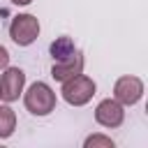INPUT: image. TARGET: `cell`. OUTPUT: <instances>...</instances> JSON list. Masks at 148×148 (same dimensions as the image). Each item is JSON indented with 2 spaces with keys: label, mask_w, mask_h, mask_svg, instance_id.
Masks as SVG:
<instances>
[{
  "label": "cell",
  "mask_w": 148,
  "mask_h": 148,
  "mask_svg": "<svg viewBox=\"0 0 148 148\" xmlns=\"http://www.w3.org/2000/svg\"><path fill=\"white\" fill-rule=\"evenodd\" d=\"M23 104L32 116H49L56 109V92L44 81H37L28 88V92L23 97Z\"/></svg>",
  "instance_id": "obj_1"
},
{
  "label": "cell",
  "mask_w": 148,
  "mask_h": 148,
  "mask_svg": "<svg viewBox=\"0 0 148 148\" xmlns=\"http://www.w3.org/2000/svg\"><path fill=\"white\" fill-rule=\"evenodd\" d=\"M62 99L72 106H83L92 99L95 95V81L90 76H83V74H76L67 81H62Z\"/></svg>",
  "instance_id": "obj_2"
},
{
  "label": "cell",
  "mask_w": 148,
  "mask_h": 148,
  "mask_svg": "<svg viewBox=\"0 0 148 148\" xmlns=\"http://www.w3.org/2000/svg\"><path fill=\"white\" fill-rule=\"evenodd\" d=\"M39 35V21L32 14H18L9 23V37L18 46H30Z\"/></svg>",
  "instance_id": "obj_3"
},
{
  "label": "cell",
  "mask_w": 148,
  "mask_h": 148,
  "mask_svg": "<svg viewBox=\"0 0 148 148\" xmlns=\"http://www.w3.org/2000/svg\"><path fill=\"white\" fill-rule=\"evenodd\" d=\"M143 83L139 76H120L113 86V99H118L123 106H132L141 99Z\"/></svg>",
  "instance_id": "obj_4"
},
{
  "label": "cell",
  "mask_w": 148,
  "mask_h": 148,
  "mask_svg": "<svg viewBox=\"0 0 148 148\" xmlns=\"http://www.w3.org/2000/svg\"><path fill=\"white\" fill-rule=\"evenodd\" d=\"M95 120L102 125V127H120L123 120H125V111H123V104L118 99H102L95 109Z\"/></svg>",
  "instance_id": "obj_5"
},
{
  "label": "cell",
  "mask_w": 148,
  "mask_h": 148,
  "mask_svg": "<svg viewBox=\"0 0 148 148\" xmlns=\"http://www.w3.org/2000/svg\"><path fill=\"white\" fill-rule=\"evenodd\" d=\"M23 83H25V72L21 67H7L2 79H0V97L5 102L18 99V95L23 90Z\"/></svg>",
  "instance_id": "obj_6"
},
{
  "label": "cell",
  "mask_w": 148,
  "mask_h": 148,
  "mask_svg": "<svg viewBox=\"0 0 148 148\" xmlns=\"http://www.w3.org/2000/svg\"><path fill=\"white\" fill-rule=\"evenodd\" d=\"M81 72H83V56L79 51H74L65 60H56L53 67H51V76L56 81H60V83L72 79V76H76V74H81Z\"/></svg>",
  "instance_id": "obj_7"
},
{
  "label": "cell",
  "mask_w": 148,
  "mask_h": 148,
  "mask_svg": "<svg viewBox=\"0 0 148 148\" xmlns=\"http://www.w3.org/2000/svg\"><path fill=\"white\" fill-rule=\"evenodd\" d=\"M16 130V113L9 106H0V139L12 136Z\"/></svg>",
  "instance_id": "obj_8"
},
{
  "label": "cell",
  "mask_w": 148,
  "mask_h": 148,
  "mask_svg": "<svg viewBox=\"0 0 148 148\" xmlns=\"http://www.w3.org/2000/svg\"><path fill=\"white\" fill-rule=\"evenodd\" d=\"M74 51H76V49H74V42H72L69 37H58V39L51 44V56H53V60H65V58H69Z\"/></svg>",
  "instance_id": "obj_9"
},
{
  "label": "cell",
  "mask_w": 148,
  "mask_h": 148,
  "mask_svg": "<svg viewBox=\"0 0 148 148\" xmlns=\"http://www.w3.org/2000/svg\"><path fill=\"white\" fill-rule=\"evenodd\" d=\"M83 146L86 148H113V139H109L104 134H92V136L86 139Z\"/></svg>",
  "instance_id": "obj_10"
},
{
  "label": "cell",
  "mask_w": 148,
  "mask_h": 148,
  "mask_svg": "<svg viewBox=\"0 0 148 148\" xmlns=\"http://www.w3.org/2000/svg\"><path fill=\"white\" fill-rule=\"evenodd\" d=\"M7 65H9V53L5 46H0V69H5Z\"/></svg>",
  "instance_id": "obj_11"
},
{
  "label": "cell",
  "mask_w": 148,
  "mask_h": 148,
  "mask_svg": "<svg viewBox=\"0 0 148 148\" xmlns=\"http://www.w3.org/2000/svg\"><path fill=\"white\" fill-rule=\"evenodd\" d=\"M9 2H14V5H21V7H23V5H30L32 0H9Z\"/></svg>",
  "instance_id": "obj_12"
}]
</instances>
